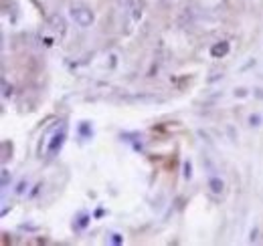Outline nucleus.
Returning a JSON list of instances; mask_svg holds the SVG:
<instances>
[{"label": "nucleus", "instance_id": "obj_1", "mask_svg": "<svg viewBox=\"0 0 263 246\" xmlns=\"http://www.w3.org/2000/svg\"><path fill=\"white\" fill-rule=\"evenodd\" d=\"M69 14H71L73 23H75L79 29H89V27L93 25V20H96L93 10L87 8V6H83V4H73L71 10H69Z\"/></svg>", "mask_w": 263, "mask_h": 246}, {"label": "nucleus", "instance_id": "obj_3", "mask_svg": "<svg viewBox=\"0 0 263 246\" xmlns=\"http://www.w3.org/2000/svg\"><path fill=\"white\" fill-rule=\"evenodd\" d=\"M227 53H229V43H219V45H215L211 49V55L213 57H225Z\"/></svg>", "mask_w": 263, "mask_h": 246}, {"label": "nucleus", "instance_id": "obj_6", "mask_svg": "<svg viewBox=\"0 0 263 246\" xmlns=\"http://www.w3.org/2000/svg\"><path fill=\"white\" fill-rule=\"evenodd\" d=\"M111 242H114V244H120V242H122L120 234H111Z\"/></svg>", "mask_w": 263, "mask_h": 246}, {"label": "nucleus", "instance_id": "obj_4", "mask_svg": "<svg viewBox=\"0 0 263 246\" xmlns=\"http://www.w3.org/2000/svg\"><path fill=\"white\" fill-rule=\"evenodd\" d=\"M209 188H211V192H213V194H223V190H225V182H223L221 178H211V180H209Z\"/></svg>", "mask_w": 263, "mask_h": 246}, {"label": "nucleus", "instance_id": "obj_5", "mask_svg": "<svg viewBox=\"0 0 263 246\" xmlns=\"http://www.w3.org/2000/svg\"><path fill=\"white\" fill-rule=\"evenodd\" d=\"M184 178H186V180L191 178V161H186V163H184Z\"/></svg>", "mask_w": 263, "mask_h": 246}, {"label": "nucleus", "instance_id": "obj_7", "mask_svg": "<svg viewBox=\"0 0 263 246\" xmlns=\"http://www.w3.org/2000/svg\"><path fill=\"white\" fill-rule=\"evenodd\" d=\"M249 123H251V125H259V117H257V115H251V117H249Z\"/></svg>", "mask_w": 263, "mask_h": 246}, {"label": "nucleus", "instance_id": "obj_2", "mask_svg": "<svg viewBox=\"0 0 263 246\" xmlns=\"http://www.w3.org/2000/svg\"><path fill=\"white\" fill-rule=\"evenodd\" d=\"M63 139H65V129H61L59 133H55V137H53V141H51V148H49V152H51V154H55V152L61 148Z\"/></svg>", "mask_w": 263, "mask_h": 246}]
</instances>
